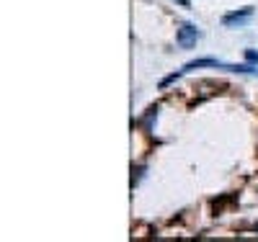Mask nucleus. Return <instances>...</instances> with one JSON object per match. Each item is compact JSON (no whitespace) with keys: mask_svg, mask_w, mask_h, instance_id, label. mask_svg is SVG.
Returning <instances> with one entry per match:
<instances>
[{"mask_svg":"<svg viewBox=\"0 0 258 242\" xmlns=\"http://www.w3.org/2000/svg\"><path fill=\"white\" fill-rule=\"evenodd\" d=\"M245 59L253 62V65H258V52H256V49H248V52H245Z\"/></svg>","mask_w":258,"mask_h":242,"instance_id":"20e7f679","label":"nucleus"},{"mask_svg":"<svg viewBox=\"0 0 258 242\" xmlns=\"http://www.w3.org/2000/svg\"><path fill=\"white\" fill-rule=\"evenodd\" d=\"M251 16H253V8H240V11H235V13H227L222 19V23L227 29H240V26H245L251 21Z\"/></svg>","mask_w":258,"mask_h":242,"instance_id":"f03ea898","label":"nucleus"},{"mask_svg":"<svg viewBox=\"0 0 258 242\" xmlns=\"http://www.w3.org/2000/svg\"><path fill=\"white\" fill-rule=\"evenodd\" d=\"M183 75V70H178V73H173V75H168V77H163L160 80V88H168V85H173V83H176V80Z\"/></svg>","mask_w":258,"mask_h":242,"instance_id":"7ed1b4c3","label":"nucleus"},{"mask_svg":"<svg viewBox=\"0 0 258 242\" xmlns=\"http://www.w3.org/2000/svg\"><path fill=\"white\" fill-rule=\"evenodd\" d=\"M199 29L194 23H181V29L176 34V41H178V47L183 49H191V47H196V41H199Z\"/></svg>","mask_w":258,"mask_h":242,"instance_id":"f257e3e1","label":"nucleus"},{"mask_svg":"<svg viewBox=\"0 0 258 242\" xmlns=\"http://www.w3.org/2000/svg\"><path fill=\"white\" fill-rule=\"evenodd\" d=\"M176 3H178V5H183V8H191V3H189V0H176Z\"/></svg>","mask_w":258,"mask_h":242,"instance_id":"39448f33","label":"nucleus"}]
</instances>
